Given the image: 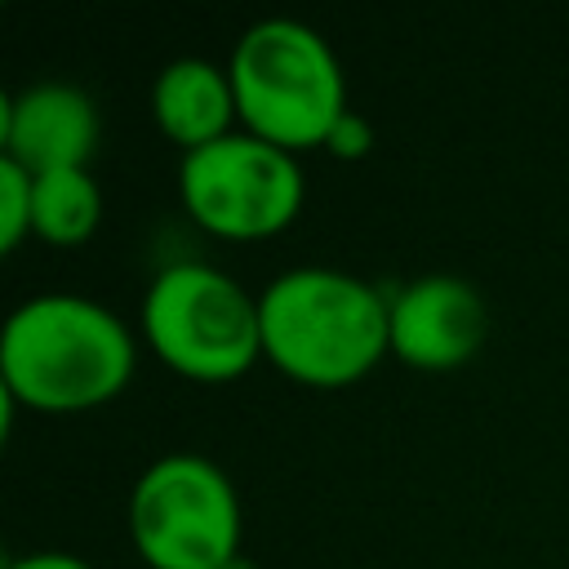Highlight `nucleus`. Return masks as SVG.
Returning a JSON list of instances; mask_svg holds the SVG:
<instances>
[{"instance_id":"obj_1","label":"nucleus","mask_w":569,"mask_h":569,"mask_svg":"<svg viewBox=\"0 0 569 569\" xmlns=\"http://www.w3.org/2000/svg\"><path fill=\"white\" fill-rule=\"evenodd\" d=\"M129 325L84 293L22 298L0 329V391L22 409L80 413L116 400L133 378Z\"/></svg>"},{"instance_id":"obj_2","label":"nucleus","mask_w":569,"mask_h":569,"mask_svg":"<svg viewBox=\"0 0 569 569\" xmlns=\"http://www.w3.org/2000/svg\"><path fill=\"white\" fill-rule=\"evenodd\" d=\"M262 360L302 387L360 382L391 356V302L338 267H289L258 293Z\"/></svg>"},{"instance_id":"obj_3","label":"nucleus","mask_w":569,"mask_h":569,"mask_svg":"<svg viewBox=\"0 0 569 569\" xmlns=\"http://www.w3.org/2000/svg\"><path fill=\"white\" fill-rule=\"evenodd\" d=\"M231 89L244 133L284 151L325 147L347 111V76L329 40L298 18H262L231 49Z\"/></svg>"},{"instance_id":"obj_4","label":"nucleus","mask_w":569,"mask_h":569,"mask_svg":"<svg viewBox=\"0 0 569 569\" xmlns=\"http://www.w3.org/2000/svg\"><path fill=\"white\" fill-rule=\"evenodd\" d=\"M151 356L191 382H231L262 360L258 298L209 262H173L142 293Z\"/></svg>"},{"instance_id":"obj_5","label":"nucleus","mask_w":569,"mask_h":569,"mask_svg":"<svg viewBox=\"0 0 569 569\" xmlns=\"http://www.w3.org/2000/svg\"><path fill=\"white\" fill-rule=\"evenodd\" d=\"M129 538L151 569H227L240 556V498L204 453H164L129 489Z\"/></svg>"},{"instance_id":"obj_6","label":"nucleus","mask_w":569,"mask_h":569,"mask_svg":"<svg viewBox=\"0 0 569 569\" xmlns=\"http://www.w3.org/2000/svg\"><path fill=\"white\" fill-rule=\"evenodd\" d=\"M178 196L209 236L267 240L298 218L307 187L293 151L227 133L178 160Z\"/></svg>"},{"instance_id":"obj_7","label":"nucleus","mask_w":569,"mask_h":569,"mask_svg":"<svg viewBox=\"0 0 569 569\" xmlns=\"http://www.w3.org/2000/svg\"><path fill=\"white\" fill-rule=\"evenodd\" d=\"M489 333V307L462 276H418L391 298V356L422 373L462 369Z\"/></svg>"},{"instance_id":"obj_8","label":"nucleus","mask_w":569,"mask_h":569,"mask_svg":"<svg viewBox=\"0 0 569 569\" xmlns=\"http://www.w3.org/2000/svg\"><path fill=\"white\" fill-rule=\"evenodd\" d=\"M98 133L102 124L93 98L67 80H36L0 98L4 156L31 169L36 178L58 169H89L98 151Z\"/></svg>"},{"instance_id":"obj_9","label":"nucleus","mask_w":569,"mask_h":569,"mask_svg":"<svg viewBox=\"0 0 569 569\" xmlns=\"http://www.w3.org/2000/svg\"><path fill=\"white\" fill-rule=\"evenodd\" d=\"M151 111L160 133L182 147V156L209 147L231 133V120H240L231 71L209 58H173L151 84Z\"/></svg>"},{"instance_id":"obj_10","label":"nucleus","mask_w":569,"mask_h":569,"mask_svg":"<svg viewBox=\"0 0 569 569\" xmlns=\"http://www.w3.org/2000/svg\"><path fill=\"white\" fill-rule=\"evenodd\" d=\"M102 222V187L89 169H58L36 178L31 231L49 244H84Z\"/></svg>"},{"instance_id":"obj_11","label":"nucleus","mask_w":569,"mask_h":569,"mask_svg":"<svg viewBox=\"0 0 569 569\" xmlns=\"http://www.w3.org/2000/svg\"><path fill=\"white\" fill-rule=\"evenodd\" d=\"M31 209H36V173L0 156V249L4 253H13L31 231Z\"/></svg>"},{"instance_id":"obj_12","label":"nucleus","mask_w":569,"mask_h":569,"mask_svg":"<svg viewBox=\"0 0 569 569\" xmlns=\"http://www.w3.org/2000/svg\"><path fill=\"white\" fill-rule=\"evenodd\" d=\"M369 147H373V129H369V120L360 116V111H342V120L329 129V138H325V151L329 156H338V160H360V156H369Z\"/></svg>"},{"instance_id":"obj_13","label":"nucleus","mask_w":569,"mask_h":569,"mask_svg":"<svg viewBox=\"0 0 569 569\" xmlns=\"http://www.w3.org/2000/svg\"><path fill=\"white\" fill-rule=\"evenodd\" d=\"M4 569H93V565L76 551H27V556H13Z\"/></svg>"},{"instance_id":"obj_14","label":"nucleus","mask_w":569,"mask_h":569,"mask_svg":"<svg viewBox=\"0 0 569 569\" xmlns=\"http://www.w3.org/2000/svg\"><path fill=\"white\" fill-rule=\"evenodd\" d=\"M227 569H258V565H253V560H244V556H236V560H231Z\"/></svg>"}]
</instances>
